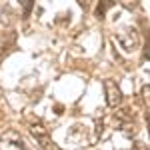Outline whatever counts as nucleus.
<instances>
[{"label": "nucleus", "mask_w": 150, "mask_h": 150, "mask_svg": "<svg viewBox=\"0 0 150 150\" xmlns=\"http://www.w3.org/2000/svg\"><path fill=\"white\" fill-rule=\"evenodd\" d=\"M116 40H118V44L124 48L126 52L136 50L138 44H140V36H138V32H136V28H132V26L118 30V32H116Z\"/></svg>", "instance_id": "f257e3e1"}, {"label": "nucleus", "mask_w": 150, "mask_h": 150, "mask_svg": "<svg viewBox=\"0 0 150 150\" xmlns=\"http://www.w3.org/2000/svg\"><path fill=\"white\" fill-rule=\"evenodd\" d=\"M0 150H26L22 136L16 130H8L0 136Z\"/></svg>", "instance_id": "f03ea898"}, {"label": "nucleus", "mask_w": 150, "mask_h": 150, "mask_svg": "<svg viewBox=\"0 0 150 150\" xmlns=\"http://www.w3.org/2000/svg\"><path fill=\"white\" fill-rule=\"evenodd\" d=\"M104 92H106V100H108V106L116 108L118 104L122 102V92L118 88V84L112 80H104Z\"/></svg>", "instance_id": "7ed1b4c3"}, {"label": "nucleus", "mask_w": 150, "mask_h": 150, "mask_svg": "<svg viewBox=\"0 0 150 150\" xmlns=\"http://www.w3.org/2000/svg\"><path fill=\"white\" fill-rule=\"evenodd\" d=\"M32 134H34L36 138L40 140L42 148H46V150H52V148H54V146H52V140L48 138V134H44V132H40V126H34V128H32Z\"/></svg>", "instance_id": "20e7f679"}, {"label": "nucleus", "mask_w": 150, "mask_h": 150, "mask_svg": "<svg viewBox=\"0 0 150 150\" xmlns=\"http://www.w3.org/2000/svg\"><path fill=\"white\" fill-rule=\"evenodd\" d=\"M112 6H114V0H100L98 6H96V18L102 20L104 16H106V10L112 8Z\"/></svg>", "instance_id": "39448f33"}, {"label": "nucleus", "mask_w": 150, "mask_h": 150, "mask_svg": "<svg viewBox=\"0 0 150 150\" xmlns=\"http://www.w3.org/2000/svg\"><path fill=\"white\" fill-rule=\"evenodd\" d=\"M118 2H120L126 10H136L140 6V0H118Z\"/></svg>", "instance_id": "423d86ee"}, {"label": "nucleus", "mask_w": 150, "mask_h": 150, "mask_svg": "<svg viewBox=\"0 0 150 150\" xmlns=\"http://www.w3.org/2000/svg\"><path fill=\"white\" fill-rule=\"evenodd\" d=\"M142 100L146 104V110H150V86H144L142 88Z\"/></svg>", "instance_id": "0eeeda50"}, {"label": "nucleus", "mask_w": 150, "mask_h": 150, "mask_svg": "<svg viewBox=\"0 0 150 150\" xmlns=\"http://www.w3.org/2000/svg\"><path fill=\"white\" fill-rule=\"evenodd\" d=\"M24 6V16H28L30 14V8H32V0H20Z\"/></svg>", "instance_id": "6e6552de"}, {"label": "nucleus", "mask_w": 150, "mask_h": 150, "mask_svg": "<svg viewBox=\"0 0 150 150\" xmlns=\"http://www.w3.org/2000/svg\"><path fill=\"white\" fill-rule=\"evenodd\" d=\"M80 2V6H84V8H88V4H90V0H78Z\"/></svg>", "instance_id": "1a4fd4ad"}, {"label": "nucleus", "mask_w": 150, "mask_h": 150, "mask_svg": "<svg viewBox=\"0 0 150 150\" xmlns=\"http://www.w3.org/2000/svg\"><path fill=\"white\" fill-rule=\"evenodd\" d=\"M146 124H148V132H150V110H146Z\"/></svg>", "instance_id": "9d476101"}]
</instances>
